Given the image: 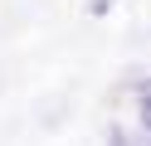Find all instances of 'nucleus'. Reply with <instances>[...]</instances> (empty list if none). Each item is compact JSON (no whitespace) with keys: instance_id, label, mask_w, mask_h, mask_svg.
Listing matches in <instances>:
<instances>
[{"instance_id":"f257e3e1","label":"nucleus","mask_w":151,"mask_h":146,"mask_svg":"<svg viewBox=\"0 0 151 146\" xmlns=\"http://www.w3.org/2000/svg\"><path fill=\"white\" fill-rule=\"evenodd\" d=\"M107 146H151L141 132H122V127H112V136H107Z\"/></svg>"},{"instance_id":"f03ea898","label":"nucleus","mask_w":151,"mask_h":146,"mask_svg":"<svg viewBox=\"0 0 151 146\" xmlns=\"http://www.w3.org/2000/svg\"><path fill=\"white\" fill-rule=\"evenodd\" d=\"M141 127L151 132V93H141Z\"/></svg>"},{"instance_id":"7ed1b4c3","label":"nucleus","mask_w":151,"mask_h":146,"mask_svg":"<svg viewBox=\"0 0 151 146\" xmlns=\"http://www.w3.org/2000/svg\"><path fill=\"white\" fill-rule=\"evenodd\" d=\"M107 5H112V0H93V10H98V15H102V10H107Z\"/></svg>"}]
</instances>
